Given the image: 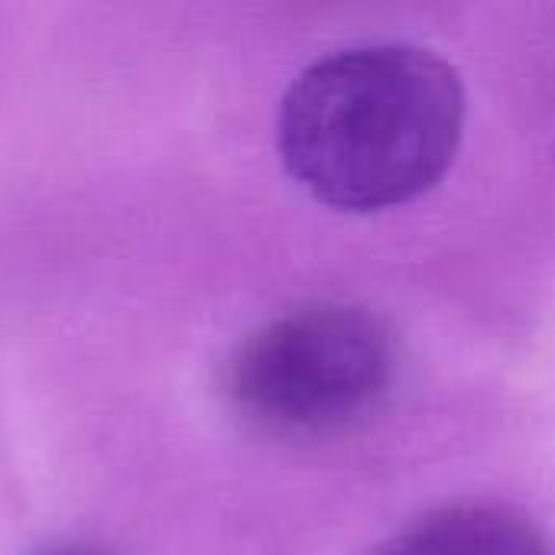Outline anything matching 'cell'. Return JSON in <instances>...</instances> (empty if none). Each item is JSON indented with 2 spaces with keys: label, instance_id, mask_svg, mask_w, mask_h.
Returning a JSON list of instances; mask_svg holds the SVG:
<instances>
[{
  "label": "cell",
  "instance_id": "obj_3",
  "mask_svg": "<svg viewBox=\"0 0 555 555\" xmlns=\"http://www.w3.org/2000/svg\"><path fill=\"white\" fill-rule=\"evenodd\" d=\"M374 555H553V550L537 524L511 507L455 504L413 520Z\"/></svg>",
  "mask_w": 555,
  "mask_h": 555
},
{
  "label": "cell",
  "instance_id": "obj_2",
  "mask_svg": "<svg viewBox=\"0 0 555 555\" xmlns=\"http://www.w3.org/2000/svg\"><path fill=\"white\" fill-rule=\"evenodd\" d=\"M393 380V338L354 306H315L250 335L231 364L237 410L280 436L341 429L377 406Z\"/></svg>",
  "mask_w": 555,
  "mask_h": 555
},
{
  "label": "cell",
  "instance_id": "obj_1",
  "mask_svg": "<svg viewBox=\"0 0 555 555\" xmlns=\"http://www.w3.org/2000/svg\"><path fill=\"white\" fill-rule=\"evenodd\" d=\"M465 124L459 75L426 49L361 46L309 65L280 107L289 176L338 211H380L433 189Z\"/></svg>",
  "mask_w": 555,
  "mask_h": 555
}]
</instances>
